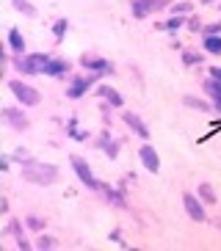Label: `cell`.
Segmentation results:
<instances>
[{
    "mask_svg": "<svg viewBox=\"0 0 221 251\" xmlns=\"http://www.w3.org/2000/svg\"><path fill=\"white\" fill-rule=\"evenodd\" d=\"M66 28H69V23H66V20H55V25H53V33H55V42H61V39H64Z\"/></svg>",
    "mask_w": 221,
    "mask_h": 251,
    "instance_id": "cell-22",
    "label": "cell"
},
{
    "mask_svg": "<svg viewBox=\"0 0 221 251\" xmlns=\"http://www.w3.org/2000/svg\"><path fill=\"white\" fill-rule=\"evenodd\" d=\"M25 224H28L30 229H42L44 226V221H42V218H36V215H28V218H25Z\"/></svg>",
    "mask_w": 221,
    "mask_h": 251,
    "instance_id": "cell-28",
    "label": "cell"
},
{
    "mask_svg": "<svg viewBox=\"0 0 221 251\" xmlns=\"http://www.w3.org/2000/svg\"><path fill=\"white\" fill-rule=\"evenodd\" d=\"M8 89H11V94H14L25 108H33V105H39V100H42L33 86H28V83H22V80H8Z\"/></svg>",
    "mask_w": 221,
    "mask_h": 251,
    "instance_id": "cell-3",
    "label": "cell"
},
{
    "mask_svg": "<svg viewBox=\"0 0 221 251\" xmlns=\"http://www.w3.org/2000/svg\"><path fill=\"white\" fill-rule=\"evenodd\" d=\"M103 188H105V185H103ZM105 193H108V201H110V204H116V207H127V204H125V196H122L119 191H110V188H105Z\"/></svg>",
    "mask_w": 221,
    "mask_h": 251,
    "instance_id": "cell-21",
    "label": "cell"
},
{
    "mask_svg": "<svg viewBox=\"0 0 221 251\" xmlns=\"http://www.w3.org/2000/svg\"><path fill=\"white\" fill-rule=\"evenodd\" d=\"M8 47H11L14 52H22V50H25V39H22V33H20L17 28L8 30Z\"/></svg>",
    "mask_w": 221,
    "mask_h": 251,
    "instance_id": "cell-16",
    "label": "cell"
},
{
    "mask_svg": "<svg viewBox=\"0 0 221 251\" xmlns=\"http://www.w3.org/2000/svg\"><path fill=\"white\" fill-rule=\"evenodd\" d=\"M3 119H6L14 130H28V127H30V122L25 119V113L14 111V108H6V111H3Z\"/></svg>",
    "mask_w": 221,
    "mask_h": 251,
    "instance_id": "cell-11",
    "label": "cell"
},
{
    "mask_svg": "<svg viewBox=\"0 0 221 251\" xmlns=\"http://www.w3.org/2000/svg\"><path fill=\"white\" fill-rule=\"evenodd\" d=\"M138 157H141V163H144V169H147L149 174H158V171H161V157H158L155 147L144 144V147L138 149Z\"/></svg>",
    "mask_w": 221,
    "mask_h": 251,
    "instance_id": "cell-9",
    "label": "cell"
},
{
    "mask_svg": "<svg viewBox=\"0 0 221 251\" xmlns=\"http://www.w3.org/2000/svg\"><path fill=\"white\" fill-rule=\"evenodd\" d=\"M97 94L103 97V100H105L108 105H113V108H122V105H125L122 94H119L116 89H110V86H100V89H97Z\"/></svg>",
    "mask_w": 221,
    "mask_h": 251,
    "instance_id": "cell-12",
    "label": "cell"
},
{
    "mask_svg": "<svg viewBox=\"0 0 221 251\" xmlns=\"http://www.w3.org/2000/svg\"><path fill=\"white\" fill-rule=\"evenodd\" d=\"M183 25H185L183 14H174L171 20H166V23H155V28H158V30H171V33H174V30H180Z\"/></svg>",
    "mask_w": 221,
    "mask_h": 251,
    "instance_id": "cell-15",
    "label": "cell"
},
{
    "mask_svg": "<svg viewBox=\"0 0 221 251\" xmlns=\"http://www.w3.org/2000/svg\"><path fill=\"white\" fill-rule=\"evenodd\" d=\"M97 147L105 149V155H108L110 160L119 155V144H116V141H108V135H100V138H97Z\"/></svg>",
    "mask_w": 221,
    "mask_h": 251,
    "instance_id": "cell-14",
    "label": "cell"
},
{
    "mask_svg": "<svg viewBox=\"0 0 221 251\" xmlns=\"http://www.w3.org/2000/svg\"><path fill=\"white\" fill-rule=\"evenodd\" d=\"M166 6H169L166 0H130V8H133L136 20H147L149 14H155V11H161Z\"/></svg>",
    "mask_w": 221,
    "mask_h": 251,
    "instance_id": "cell-5",
    "label": "cell"
},
{
    "mask_svg": "<svg viewBox=\"0 0 221 251\" xmlns=\"http://www.w3.org/2000/svg\"><path fill=\"white\" fill-rule=\"evenodd\" d=\"M36 249H55V237H50V235H42V237H39V240H36Z\"/></svg>",
    "mask_w": 221,
    "mask_h": 251,
    "instance_id": "cell-24",
    "label": "cell"
},
{
    "mask_svg": "<svg viewBox=\"0 0 221 251\" xmlns=\"http://www.w3.org/2000/svg\"><path fill=\"white\" fill-rule=\"evenodd\" d=\"M81 64L88 69V72H94V75H110V72H113L110 61L100 58V55H94V52H86V55L81 58Z\"/></svg>",
    "mask_w": 221,
    "mask_h": 251,
    "instance_id": "cell-7",
    "label": "cell"
},
{
    "mask_svg": "<svg viewBox=\"0 0 221 251\" xmlns=\"http://www.w3.org/2000/svg\"><path fill=\"white\" fill-rule=\"evenodd\" d=\"M171 11H174V14H188V11H191V3H174Z\"/></svg>",
    "mask_w": 221,
    "mask_h": 251,
    "instance_id": "cell-29",
    "label": "cell"
},
{
    "mask_svg": "<svg viewBox=\"0 0 221 251\" xmlns=\"http://www.w3.org/2000/svg\"><path fill=\"white\" fill-rule=\"evenodd\" d=\"M183 207H185V213H188V218L191 221H207V215H205V207H202V201L193 196V193H183Z\"/></svg>",
    "mask_w": 221,
    "mask_h": 251,
    "instance_id": "cell-8",
    "label": "cell"
},
{
    "mask_svg": "<svg viewBox=\"0 0 221 251\" xmlns=\"http://www.w3.org/2000/svg\"><path fill=\"white\" fill-rule=\"evenodd\" d=\"M14 8H17V11H25L28 17H33V14H36V8L30 6V3H25V0H14Z\"/></svg>",
    "mask_w": 221,
    "mask_h": 251,
    "instance_id": "cell-26",
    "label": "cell"
},
{
    "mask_svg": "<svg viewBox=\"0 0 221 251\" xmlns=\"http://www.w3.org/2000/svg\"><path fill=\"white\" fill-rule=\"evenodd\" d=\"M69 72V64L61 58H50V64L44 67V75H50V77H61V75Z\"/></svg>",
    "mask_w": 221,
    "mask_h": 251,
    "instance_id": "cell-13",
    "label": "cell"
},
{
    "mask_svg": "<svg viewBox=\"0 0 221 251\" xmlns=\"http://www.w3.org/2000/svg\"><path fill=\"white\" fill-rule=\"evenodd\" d=\"M205 50L210 55H221V33L219 36H205Z\"/></svg>",
    "mask_w": 221,
    "mask_h": 251,
    "instance_id": "cell-19",
    "label": "cell"
},
{
    "mask_svg": "<svg viewBox=\"0 0 221 251\" xmlns=\"http://www.w3.org/2000/svg\"><path fill=\"white\" fill-rule=\"evenodd\" d=\"M72 169H75L78 179H81L86 188H91V191H103V182L91 174V169H88V163L83 160V157H72Z\"/></svg>",
    "mask_w": 221,
    "mask_h": 251,
    "instance_id": "cell-4",
    "label": "cell"
},
{
    "mask_svg": "<svg viewBox=\"0 0 221 251\" xmlns=\"http://www.w3.org/2000/svg\"><path fill=\"white\" fill-rule=\"evenodd\" d=\"M97 83V75L91 72V75H83V77H72V83H69V89H66V97L69 100H81L83 94H86L91 86Z\"/></svg>",
    "mask_w": 221,
    "mask_h": 251,
    "instance_id": "cell-6",
    "label": "cell"
},
{
    "mask_svg": "<svg viewBox=\"0 0 221 251\" xmlns=\"http://www.w3.org/2000/svg\"><path fill=\"white\" fill-rule=\"evenodd\" d=\"M183 105H185V108H196V111H213V108H210L205 100H199V97H185Z\"/></svg>",
    "mask_w": 221,
    "mask_h": 251,
    "instance_id": "cell-20",
    "label": "cell"
},
{
    "mask_svg": "<svg viewBox=\"0 0 221 251\" xmlns=\"http://www.w3.org/2000/svg\"><path fill=\"white\" fill-rule=\"evenodd\" d=\"M202 33H205V36H219V33H221V23L205 25V28H202Z\"/></svg>",
    "mask_w": 221,
    "mask_h": 251,
    "instance_id": "cell-27",
    "label": "cell"
},
{
    "mask_svg": "<svg viewBox=\"0 0 221 251\" xmlns=\"http://www.w3.org/2000/svg\"><path fill=\"white\" fill-rule=\"evenodd\" d=\"M199 199L205 201V204H216V201H219V199H216V191H213V185H210V182H202V185H199Z\"/></svg>",
    "mask_w": 221,
    "mask_h": 251,
    "instance_id": "cell-17",
    "label": "cell"
},
{
    "mask_svg": "<svg viewBox=\"0 0 221 251\" xmlns=\"http://www.w3.org/2000/svg\"><path fill=\"white\" fill-rule=\"evenodd\" d=\"M122 119H125V125L130 127V130H133L136 135H141V138H149V127L144 125V122H141V119L136 116V113L125 111V113H122Z\"/></svg>",
    "mask_w": 221,
    "mask_h": 251,
    "instance_id": "cell-10",
    "label": "cell"
},
{
    "mask_svg": "<svg viewBox=\"0 0 221 251\" xmlns=\"http://www.w3.org/2000/svg\"><path fill=\"white\" fill-rule=\"evenodd\" d=\"M210 77H216V80H221V67H210Z\"/></svg>",
    "mask_w": 221,
    "mask_h": 251,
    "instance_id": "cell-31",
    "label": "cell"
},
{
    "mask_svg": "<svg viewBox=\"0 0 221 251\" xmlns=\"http://www.w3.org/2000/svg\"><path fill=\"white\" fill-rule=\"evenodd\" d=\"M50 64V58L44 52H33V55H25V58H14V67L22 75H44V67Z\"/></svg>",
    "mask_w": 221,
    "mask_h": 251,
    "instance_id": "cell-2",
    "label": "cell"
},
{
    "mask_svg": "<svg viewBox=\"0 0 221 251\" xmlns=\"http://www.w3.org/2000/svg\"><path fill=\"white\" fill-rule=\"evenodd\" d=\"M22 177L33 185H53L58 179V169L50 166V163H36V160H25L22 163Z\"/></svg>",
    "mask_w": 221,
    "mask_h": 251,
    "instance_id": "cell-1",
    "label": "cell"
},
{
    "mask_svg": "<svg viewBox=\"0 0 221 251\" xmlns=\"http://www.w3.org/2000/svg\"><path fill=\"white\" fill-rule=\"evenodd\" d=\"M188 28H191L193 33H199V30L205 28V25H202V20H199V17H191V20H188Z\"/></svg>",
    "mask_w": 221,
    "mask_h": 251,
    "instance_id": "cell-30",
    "label": "cell"
},
{
    "mask_svg": "<svg viewBox=\"0 0 221 251\" xmlns=\"http://www.w3.org/2000/svg\"><path fill=\"white\" fill-rule=\"evenodd\" d=\"M219 226H221V221H219Z\"/></svg>",
    "mask_w": 221,
    "mask_h": 251,
    "instance_id": "cell-33",
    "label": "cell"
},
{
    "mask_svg": "<svg viewBox=\"0 0 221 251\" xmlns=\"http://www.w3.org/2000/svg\"><path fill=\"white\" fill-rule=\"evenodd\" d=\"M69 135H72L75 141H86V133L78 130V122H75V119H69Z\"/></svg>",
    "mask_w": 221,
    "mask_h": 251,
    "instance_id": "cell-25",
    "label": "cell"
},
{
    "mask_svg": "<svg viewBox=\"0 0 221 251\" xmlns=\"http://www.w3.org/2000/svg\"><path fill=\"white\" fill-rule=\"evenodd\" d=\"M202 89H205V94H207V97H213L216 102L221 100V80L210 77V80H205V86H202Z\"/></svg>",
    "mask_w": 221,
    "mask_h": 251,
    "instance_id": "cell-18",
    "label": "cell"
},
{
    "mask_svg": "<svg viewBox=\"0 0 221 251\" xmlns=\"http://www.w3.org/2000/svg\"><path fill=\"white\" fill-rule=\"evenodd\" d=\"M202 3H213V0H202Z\"/></svg>",
    "mask_w": 221,
    "mask_h": 251,
    "instance_id": "cell-32",
    "label": "cell"
},
{
    "mask_svg": "<svg viewBox=\"0 0 221 251\" xmlns=\"http://www.w3.org/2000/svg\"><path fill=\"white\" fill-rule=\"evenodd\" d=\"M183 64L185 67H193V64H202V52H183Z\"/></svg>",
    "mask_w": 221,
    "mask_h": 251,
    "instance_id": "cell-23",
    "label": "cell"
}]
</instances>
